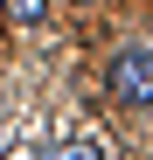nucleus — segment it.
I'll return each instance as SVG.
<instances>
[{
    "label": "nucleus",
    "mask_w": 153,
    "mask_h": 160,
    "mask_svg": "<svg viewBox=\"0 0 153 160\" xmlns=\"http://www.w3.org/2000/svg\"><path fill=\"white\" fill-rule=\"evenodd\" d=\"M111 98L118 104H153V49L111 56Z\"/></svg>",
    "instance_id": "obj_1"
},
{
    "label": "nucleus",
    "mask_w": 153,
    "mask_h": 160,
    "mask_svg": "<svg viewBox=\"0 0 153 160\" xmlns=\"http://www.w3.org/2000/svg\"><path fill=\"white\" fill-rule=\"evenodd\" d=\"M42 7H49V0H7V14H14V21H42Z\"/></svg>",
    "instance_id": "obj_2"
},
{
    "label": "nucleus",
    "mask_w": 153,
    "mask_h": 160,
    "mask_svg": "<svg viewBox=\"0 0 153 160\" xmlns=\"http://www.w3.org/2000/svg\"><path fill=\"white\" fill-rule=\"evenodd\" d=\"M56 160H97V146H70V153H56Z\"/></svg>",
    "instance_id": "obj_3"
},
{
    "label": "nucleus",
    "mask_w": 153,
    "mask_h": 160,
    "mask_svg": "<svg viewBox=\"0 0 153 160\" xmlns=\"http://www.w3.org/2000/svg\"><path fill=\"white\" fill-rule=\"evenodd\" d=\"M70 7H91V0H70Z\"/></svg>",
    "instance_id": "obj_4"
}]
</instances>
